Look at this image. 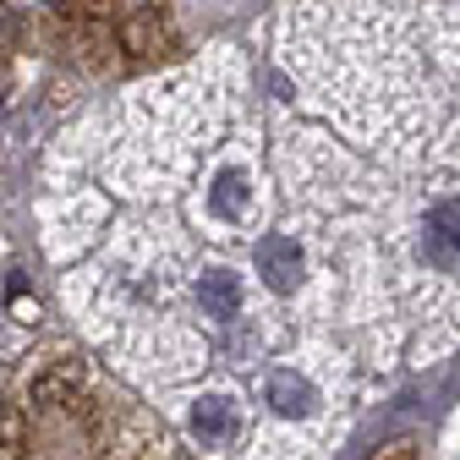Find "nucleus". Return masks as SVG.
I'll return each instance as SVG.
<instances>
[{
  "label": "nucleus",
  "instance_id": "7",
  "mask_svg": "<svg viewBox=\"0 0 460 460\" xmlns=\"http://www.w3.org/2000/svg\"><path fill=\"white\" fill-rule=\"evenodd\" d=\"M428 230L444 242V247H455L460 252V198H449V203H438L433 214H428Z\"/></svg>",
  "mask_w": 460,
  "mask_h": 460
},
{
  "label": "nucleus",
  "instance_id": "2",
  "mask_svg": "<svg viewBox=\"0 0 460 460\" xmlns=\"http://www.w3.org/2000/svg\"><path fill=\"white\" fill-rule=\"evenodd\" d=\"M269 406L285 411V417H307V411L318 406V389H313L296 367H279V373L269 378Z\"/></svg>",
  "mask_w": 460,
  "mask_h": 460
},
{
  "label": "nucleus",
  "instance_id": "1",
  "mask_svg": "<svg viewBox=\"0 0 460 460\" xmlns=\"http://www.w3.org/2000/svg\"><path fill=\"white\" fill-rule=\"evenodd\" d=\"M258 274L274 285V291H291L302 279V247L291 236H263L258 242Z\"/></svg>",
  "mask_w": 460,
  "mask_h": 460
},
{
  "label": "nucleus",
  "instance_id": "4",
  "mask_svg": "<svg viewBox=\"0 0 460 460\" xmlns=\"http://www.w3.org/2000/svg\"><path fill=\"white\" fill-rule=\"evenodd\" d=\"M242 208H247V176H242V170H225V176L214 181V214L236 219Z\"/></svg>",
  "mask_w": 460,
  "mask_h": 460
},
{
  "label": "nucleus",
  "instance_id": "5",
  "mask_svg": "<svg viewBox=\"0 0 460 460\" xmlns=\"http://www.w3.org/2000/svg\"><path fill=\"white\" fill-rule=\"evenodd\" d=\"M192 428L203 438H225L230 433V406H225V400H198V406H192Z\"/></svg>",
  "mask_w": 460,
  "mask_h": 460
},
{
  "label": "nucleus",
  "instance_id": "8",
  "mask_svg": "<svg viewBox=\"0 0 460 460\" xmlns=\"http://www.w3.org/2000/svg\"><path fill=\"white\" fill-rule=\"evenodd\" d=\"M0 17H6V12H0Z\"/></svg>",
  "mask_w": 460,
  "mask_h": 460
},
{
  "label": "nucleus",
  "instance_id": "3",
  "mask_svg": "<svg viewBox=\"0 0 460 460\" xmlns=\"http://www.w3.org/2000/svg\"><path fill=\"white\" fill-rule=\"evenodd\" d=\"M198 302H203V313L230 318V313L242 307V279H236V274H225V269H208V274L198 279Z\"/></svg>",
  "mask_w": 460,
  "mask_h": 460
},
{
  "label": "nucleus",
  "instance_id": "6",
  "mask_svg": "<svg viewBox=\"0 0 460 460\" xmlns=\"http://www.w3.org/2000/svg\"><path fill=\"white\" fill-rule=\"evenodd\" d=\"M72 389H77V367H55L33 384V400L39 406H55V400H72Z\"/></svg>",
  "mask_w": 460,
  "mask_h": 460
}]
</instances>
